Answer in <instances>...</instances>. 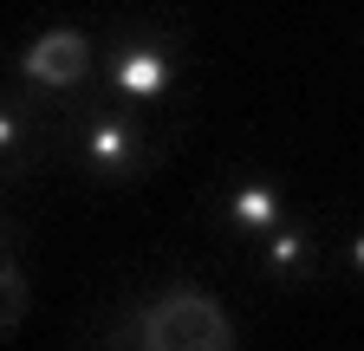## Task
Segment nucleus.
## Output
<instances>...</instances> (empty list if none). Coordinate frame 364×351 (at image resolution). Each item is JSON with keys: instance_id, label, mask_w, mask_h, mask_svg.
I'll list each match as a JSON object with an SVG mask.
<instances>
[{"instance_id": "9d476101", "label": "nucleus", "mask_w": 364, "mask_h": 351, "mask_svg": "<svg viewBox=\"0 0 364 351\" xmlns=\"http://www.w3.org/2000/svg\"><path fill=\"white\" fill-rule=\"evenodd\" d=\"M345 260H351V274H364V228H358V234L345 241Z\"/></svg>"}, {"instance_id": "f257e3e1", "label": "nucleus", "mask_w": 364, "mask_h": 351, "mask_svg": "<svg viewBox=\"0 0 364 351\" xmlns=\"http://www.w3.org/2000/svg\"><path fill=\"white\" fill-rule=\"evenodd\" d=\"M136 313V332H144L150 351H241L235 345V319H228V306L189 280L163 286L156 299L130 306Z\"/></svg>"}, {"instance_id": "1a4fd4ad", "label": "nucleus", "mask_w": 364, "mask_h": 351, "mask_svg": "<svg viewBox=\"0 0 364 351\" xmlns=\"http://www.w3.org/2000/svg\"><path fill=\"white\" fill-rule=\"evenodd\" d=\"M91 351H150V345H144V332H136V313H117L98 338H91Z\"/></svg>"}, {"instance_id": "0eeeda50", "label": "nucleus", "mask_w": 364, "mask_h": 351, "mask_svg": "<svg viewBox=\"0 0 364 351\" xmlns=\"http://www.w3.org/2000/svg\"><path fill=\"white\" fill-rule=\"evenodd\" d=\"M260 274L267 280H306L312 274V228L287 222L273 241H260Z\"/></svg>"}, {"instance_id": "f03ea898", "label": "nucleus", "mask_w": 364, "mask_h": 351, "mask_svg": "<svg viewBox=\"0 0 364 351\" xmlns=\"http://www.w3.org/2000/svg\"><path fill=\"white\" fill-rule=\"evenodd\" d=\"M72 150H78V163L98 176V183H136V176L150 169V130L136 124L130 111H85L78 117V130H72Z\"/></svg>"}, {"instance_id": "7ed1b4c3", "label": "nucleus", "mask_w": 364, "mask_h": 351, "mask_svg": "<svg viewBox=\"0 0 364 351\" xmlns=\"http://www.w3.org/2000/svg\"><path fill=\"white\" fill-rule=\"evenodd\" d=\"M91 65H98V53L78 26H46L39 39H26L14 72H20V92H33V98H72L91 85Z\"/></svg>"}, {"instance_id": "6e6552de", "label": "nucleus", "mask_w": 364, "mask_h": 351, "mask_svg": "<svg viewBox=\"0 0 364 351\" xmlns=\"http://www.w3.org/2000/svg\"><path fill=\"white\" fill-rule=\"evenodd\" d=\"M0 286H7V306H0V313H7V332H20L26 325V260H20V247L7 241V260H0Z\"/></svg>"}, {"instance_id": "39448f33", "label": "nucleus", "mask_w": 364, "mask_h": 351, "mask_svg": "<svg viewBox=\"0 0 364 351\" xmlns=\"http://www.w3.org/2000/svg\"><path fill=\"white\" fill-rule=\"evenodd\" d=\"M105 78H111V92L124 104H163L176 92V59H169L163 39H130V46L111 53V72Z\"/></svg>"}, {"instance_id": "20e7f679", "label": "nucleus", "mask_w": 364, "mask_h": 351, "mask_svg": "<svg viewBox=\"0 0 364 351\" xmlns=\"http://www.w3.org/2000/svg\"><path fill=\"white\" fill-rule=\"evenodd\" d=\"M59 130H53V111H46V98L33 92H14L7 104H0V156H7V176L20 183V176H33L46 156H53Z\"/></svg>"}, {"instance_id": "423d86ee", "label": "nucleus", "mask_w": 364, "mask_h": 351, "mask_svg": "<svg viewBox=\"0 0 364 351\" xmlns=\"http://www.w3.org/2000/svg\"><path fill=\"white\" fill-rule=\"evenodd\" d=\"M228 228L247 234L254 247L273 241V234L287 228V195H280V183H267V176H241V183L228 189Z\"/></svg>"}]
</instances>
